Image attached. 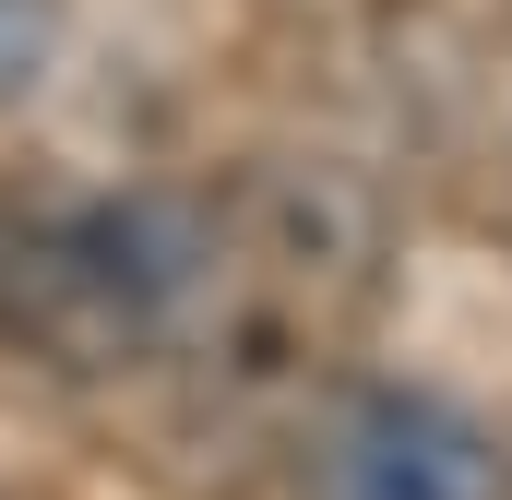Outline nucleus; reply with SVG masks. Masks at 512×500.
<instances>
[{
  "instance_id": "nucleus-1",
  "label": "nucleus",
  "mask_w": 512,
  "mask_h": 500,
  "mask_svg": "<svg viewBox=\"0 0 512 500\" xmlns=\"http://www.w3.org/2000/svg\"><path fill=\"white\" fill-rule=\"evenodd\" d=\"M203 191H0V346L48 381L191 358Z\"/></svg>"
},
{
  "instance_id": "nucleus-2",
  "label": "nucleus",
  "mask_w": 512,
  "mask_h": 500,
  "mask_svg": "<svg viewBox=\"0 0 512 500\" xmlns=\"http://www.w3.org/2000/svg\"><path fill=\"white\" fill-rule=\"evenodd\" d=\"M310 500H512V453L453 393L358 381L310 429Z\"/></svg>"
},
{
  "instance_id": "nucleus-3",
  "label": "nucleus",
  "mask_w": 512,
  "mask_h": 500,
  "mask_svg": "<svg viewBox=\"0 0 512 500\" xmlns=\"http://www.w3.org/2000/svg\"><path fill=\"white\" fill-rule=\"evenodd\" d=\"M60 48V0H0V96H24Z\"/></svg>"
}]
</instances>
